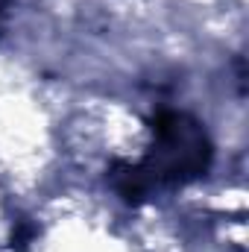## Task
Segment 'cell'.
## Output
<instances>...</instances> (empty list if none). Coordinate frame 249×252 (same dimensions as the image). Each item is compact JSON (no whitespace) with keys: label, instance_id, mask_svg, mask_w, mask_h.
Masks as SVG:
<instances>
[{"label":"cell","instance_id":"obj_1","mask_svg":"<svg viewBox=\"0 0 249 252\" xmlns=\"http://www.w3.org/2000/svg\"><path fill=\"white\" fill-rule=\"evenodd\" d=\"M153 144L135 164H121L112 182L126 202L138 205L150 193L164 188H182L208 173L214 161V144L193 115L176 109H158L150 118Z\"/></svg>","mask_w":249,"mask_h":252}]
</instances>
